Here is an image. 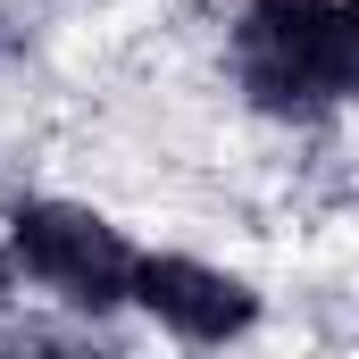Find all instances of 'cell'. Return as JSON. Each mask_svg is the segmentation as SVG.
<instances>
[{
  "label": "cell",
  "instance_id": "cell-5",
  "mask_svg": "<svg viewBox=\"0 0 359 359\" xmlns=\"http://www.w3.org/2000/svg\"><path fill=\"white\" fill-rule=\"evenodd\" d=\"M0 59H8V25H0Z\"/></svg>",
  "mask_w": 359,
  "mask_h": 359
},
{
  "label": "cell",
  "instance_id": "cell-2",
  "mask_svg": "<svg viewBox=\"0 0 359 359\" xmlns=\"http://www.w3.org/2000/svg\"><path fill=\"white\" fill-rule=\"evenodd\" d=\"M0 243H8V259H17V276H25L34 292H50V301L76 309V318H117V309H134V259H142V251L126 243L117 217H100L84 201L34 192V201L8 209Z\"/></svg>",
  "mask_w": 359,
  "mask_h": 359
},
{
  "label": "cell",
  "instance_id": "cell-1",
  "mask_svg": "<svg viewBox=\"0 0 359 359\" xmlns=\"http://www.w3.org/2000/svg\"><path fill=\"white\" fill-rule=\"evenodd\" d=\"M226 59L259 117L318 126L359 109V0H243Z\"/></svg>",
  "mask_w": 359,
  "mask_h": 359
},
{
  "label": "cell",
  "instance_id": "cell-3",
  "mask_svg": "<svg viewBox=\"0 0 359 359\" xmlns=\"http://www.w3.org/2000/svg\"><path fill=\"white\" fill-rule=\"evenodd\" d=\"M134 309L192 351H217V343H243L259 326V284L217 268V259H192V251H142L134 259Z\"/></svg>",
  "mask_w": 359,
  "mask_h": 359
},
{
  "label": "cell",
  "instance_id": "cell-4",
  "mask_svg": "<svg viewBox=\"0 0 359 359\" xmlns=\"http://www.w3.org/2000/svg\"><path fill=\"white\" fill-rule=\"evenodd\" d=\"M8 284H17V259H8V243H0V292H8Z\"/></svg>",
  "mask_w": 359,
  "mask_h": 359
}]
</instances>
